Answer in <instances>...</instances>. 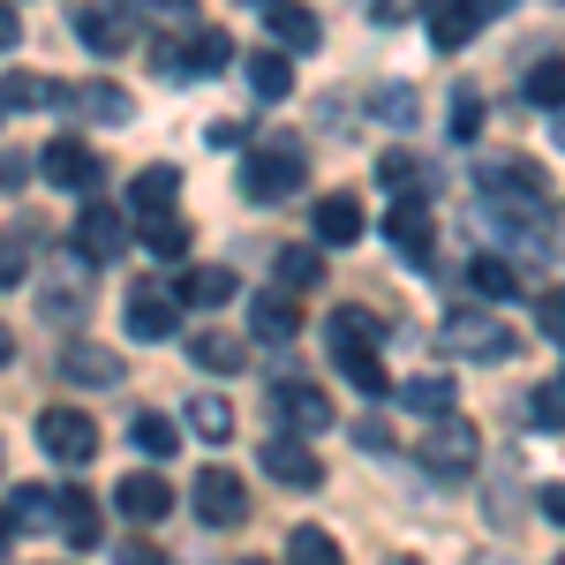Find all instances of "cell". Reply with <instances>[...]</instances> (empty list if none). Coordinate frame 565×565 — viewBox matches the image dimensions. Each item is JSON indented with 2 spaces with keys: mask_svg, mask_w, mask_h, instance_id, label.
Masks as SVG:
<instances>
[{
  "mask_svg": "<svg viewBox=\"0 0 565 565\" xmlns=\"http://www.w3.org/2000/svg\"><path fill=\"white\" fill-rule=\"evenodd\" d=\"M302 181H309V151L295 143V136L249 143V159H242V196H249V204H287Z\"/></svg>",
  "mask_w": 565,
  "mask_h": 565,
  "instance_id": "cell-1",
  "label": "cell"
},
{
  "mask_svg": "<svg viewBox=\"0 0 565 565\" xmlns=\"http://www.w3.org/2000/svg\"><path fill=\"white\" fill-rule=\"evenodd\" d=\"M445 348L452 354H468V362H513V332H505V317L498 309H452L445 317Z\"/></svg>",
  "mask_w": 565,
  "mask_h": 565,
  "instance_id": "cell-2",
  "label": "cell"
},
{
  "mask_svg": "<svg viewBox=\"0 0 565 565\" xmlns=\"http://www.w3.org/2000/svg\"><path fill=\"white\" fill-rule=\"evenodd\" d=\"M476 460H482V430H476V423L445 415V423L423 430V468H430V476L460 482V476H476Z\"/></svg>",
  "mask_w": 565,
  "mask_h": 565,
  "instance_id": "cell-3",
  "label": "cell"
},
{
  "mask_svg": "<svg viewBox=\"0 0 565 565\" xmlns=\"http://www.w3.org/2000/svg\"><path fill=\"white\" fill-rule=\"evenodd\" d=\"M39 452L61 460V468H84L90 452H98V423L76 415V407H45L39 415Z\"/></svg>",
  "mask_w": 565,
  "mask_h": 565,
  "instance_id": "cell-4",
  "label": "cell"
},
{
  "mask_svg": "<svg viewBox=\"0 0 565 565\" xmlns=\"http://www.w3.org/2000/svg\"><path fill=\"white\" fill-rule=\"evenodd\" d=\"M271 407H279L287 430H302V437H317V430L340 423V415H332V392L309 385V377H279V385H271Z\"/></svg>",
  "mask_w": 565,
  "mask_h": 565,
  "instance_id": "cell-5",
  "label": "cell"
},
{
  "mask_svg": "<svg viewBox=\"0 0 565 565\" xmlns=\"http://www.w3.org/2000/svg\"><path fill=\"white\" fill-rule=\"evenodd\" d=\"M264 476L271 482H295V490H317L324 482V460H317V445L309 437H264Z\"/></svg>",
  "mask_w": 565,
  "mask_h": 565,
  "instance_id": "cell-6",
  "label": "cell"
},
{
  "mask_svg": "<svg viewBox=\"0 0 565 565\" xmlns=\"http://www.w3.org/2000/svg\"><path fill=\"white\" fill-rule=\"evenodd\" d=\"M39 174L53 181V189H98L106 181V167H98V151L90 143H76V136H53L39 159Z\"/></svg>",
  "mask_w": 565,
  "mask_h": 565,
  "instance_id": "cell-7",
  "label": "cell"
},
{
  "mask_svg": "<svg viewBox=\"0 0 565 565\" xmlns=\"http://www.w3.org/2000/svg\"><path fill=\"white\" fill-rule=\"evenodd\" d=\"M189 498H196V513H204L212 527H234L242 513H249V490H242L234 468H204V476L189 482Z\"/></svg>",
  "mask_w": 565,
  "mask_h": 565,
  "instance_id": "cell-8",
  "label": "cell"
},
{
  "mask_svg": "<svg viewBox=\"0 0 565 565\" xmlns=\"http://www.w3.org/2000/svg\"><path fill=\"white\" fill-rule=\"evenodd\" d=\"M136 31H143V23H136L129 8H76V39H84L90 53H98V61L129 53V45H136Z\"/></svg>",
  "mask_w": 565,
  "mask_h": 565,
  "instance_id": "cell-9",
  "label": "cell"
},
{
  "mask_svg": "<svg viewBox=\"0 0 565 565\" xmlns=\"http://www.w3.org/2000/svg\"><path fill=\"white\" fill-rule=\"evenodd\" d=\"M385 242L415 264V271H430V264H437V249H430V204H392V212H385Z\"/></svg>",
  "mask_w": 565,
  "mask_h": 565,
  "instance_id": "cell-10",
  "label": "cell"
},
{
  "mask_svg": "<svg viewBox=\"0 0 565 565\" xmlns=\"http://www.w3.org/2000/svg\"><path fill=\"white\" fill-rule=\"evenodd\" d=\"M76 249H84L90 264L121 257V249H129V218L114 212V204H84V218H76Z\"/></svg>",
  "mask_w": 565,
  "mask_h": 565,
  "instance_id": "cell-11",
  "label": "cell"
},
{
  "mask_svg": "<svg viewBox=\"0 0 565 565\" xmlns=\"http://www.w3.org/2000/svg\"><path fill=\"white\" fill-rule=\"evenodd\" d=\"M174 302H181V295L151 287V279L129 287V309H121V317H129V340H174Z\"/></svg>",
  "mask_w": 565,
  "mask_h": 565,
  "instance_id": "cell-12",
  "label": "cell"
},
{
  "mask_svg": "<svg viewBox=\"0 0 565 565\" xmlns=\"http://www.w3.org/2000/svg\"><path fill=\"white\" fill-rule=\"evenodd\" d=\"M114 505H121V521H167L174 513V482L167 476H121L114 482Z\"/></svg>",
  "mask_w": 565,
  "mask_h": 565,
  "instance_id": "cell-13",
  "label": "cell"
},
{
  "mask_svg": "<svg viewBox=\"0 0 565 565\" xmlns=\"http://www.w3.org/2000/svg\"><path fill=\"white\" fill-rule=\"evenodd\" d=\"M490 15H498V8H482V0H452V8H430V45L460 53V45L476 39V31H490Z\"/></svg>",
  "mask_w": 565,
  "mask_h": 565,
  "instance_id": "cell-14",
  "label": "cell"
},
{
  "mask_svg": "<svg viewBox=\"0 0 565 565\" xmlns=\"http://www.w3.org/2000/svg\"><path fill=\"white\" fill-rule=\"evenodd\" d=\"M174 189H181V174L174 167H143V174L129 181V218H174Z\"/></svg>",
  "mask_w": 565,
  "mask_h": 565,
  "instance_id": "cell-15",
  "label": "cell"
},
{
  "mask_svg": "<svg viewBox=\"0 0 565 565\" xmlns=\"http://www.w3.org/2000/svg\"><path fill=\"white\" fill-rule=\"evenodd\" d=\"M377 340H385V324L370 309H332V362H362V354H377Z\"/></svg>",
  "mask_w": 565,
  "mask_h": 565,
  "instance_id": "cell-16",
  "label": "cell"
},
{
  "mask_svg": "<svg viewBox=\"0 0 565 565\" xmlns=\"http://www.w3.org/2000/svg\"><path fill=\"white\" fill-rule=\"evenodd\" d=\"M61 377H68V385H114V377H121V354L98 348V340H68V348H61Z\"/></svg>",
  "mask_w": 565,
  "mask_h": 565,
  "instance_id": "cell-17",
  "label": "cell"
},
{
  "mask_svg": "<svg viewBox=\"0 0 565 565\" xmlns=\"http://www.w3.org/2000/svg\"><path fill=\"white\" fill-rule=\"evenodd\" d=\"M264 23H271V39L287 53H317V39H324V23L309 8H295V0H264Z\"/></svg>",
  "mask_w": 565,
  "mask_h": 565,
  "instance_id": "cell-18",
  "label": "cell"
},
{
  "mask_svg": "<svg viewBox=\"0 0 565 565\" xmlns=\"http://www.w3.org/2000/svg\"><path fill=\"white\" fill-rule=\"evenodd\" d=\"M377 181L392 189V204H423V196H430V167H423L415 151H385V159H377Z\"/></svg>",
  "mask_w": 565,
  "mask_h": 565,
  "instance_id": "cell-19",
  "label": "cell"
},
{
  "mask_svg": "<svg viewBox=\"0 0 565 565\" xmlns=\"http://www.w3.org/2000/svg\"><path fill=\"white\" fill-rule=\"evenodd\" d=\"M174 295H181V302H196V309H218V302H234V271H226V264H189Z\"/></svg>",
  "mask_w": 565,
  "mask_h": 565,
  "instance_id": "cell-20",
  "label": "cell"
},
{
  "mask_svg": "<svg viewBox=\"0 0 565 565\" xmlns=\"http://www.w3.org/2000/svg\"><path fill=\"white\" fill-rule=\"evenodd\" d=\"M249 332H257V340H295V332H302V309L287 302V295H257V302H249Z\"/></svg>",
  "mask_w": 565,
  "mask_h": 565,
  "instance_id": "cell-21",
  "label": "cell"
},
{
  "mask_svg": "<svg viewBox=\"0 0 565 565\" xmlns=\"http://www.w3.org/2000/svg\"><path fill=\"white\" fill-rule=\"evenodd\" d=\"M68 106H76L84 121H106V129H121V121H129V90H114V84H84V90H68Z\"/></svg>",
  "mask_w": 565,
  "mask_h": 565,
  "instance_id": "cell-22",
  "label": "cell"
},
{
  "mask_svg": "<svg viewBox=\"0 0 565 565\" xmlns=\"http://www.w3.org/2000/svg\"><path fill=\"white\" fill-rule=\"evenodd\" d=\"M354 234H362V204H354V196H324V204H317V242L348 249Z\"/></svg>",
  "mask_w": 565,
  "mask_h": 565,
  "instance_id": "cell-23",
  "label": "cell"
},
{
  "mask_svg": "<svg viewBox=\"0 0 565 565\" xmlns=\"http://www.w3.org/2000/svg\"><path fill=\"white\" fill-rule=\"evenodd\" d=\"M189 437H204V445H226V437H234V407H226L218 392H196V399H189Z\"/></svg>",
  "mask_w": 565,
  "mask_h": 565,
  "instance_id": "cell-24",
  "label": "cell"
},
{
  "mask_svg": "<svg viewBox=\"0 0 565 565\" xmlns=\"http://www.w3.org/2000/svg\"><path fill=\"white\" fill-rule=\"evenodd\" d=\"M8 513H15V527H61V490H39V482H23V490L8 498Z\"/></svg>",
  "mask_w": 565,
  "mask_h": 565,
  "instance_id": "cell-25",
  "label": "cell"
},
{
  "mask_svg": "<svg viewBox=\"0 0 565 565\" xmlns=\"http://www.w3.org/2000/svg\"><path fill=\"white\" fill-rule=\"evenodd\" d=\"M8 106H15V114H31V106H68V90L45 84V76H8V84H0V114H8Z\"/></svg>",
  "mask_w": 565,
  "mask_h": 565,
  "instance_id": "cell-26",
  "label": "cell"
},
{
  "mask_svg": "<svg viewBox=\"0 0 565 565\" xmlns=\"http://www.w3.org/2000/svg\"><path fill=\"white\" fill-rule=\"evenodd\" d=\"M468 287H476L482 302H505V295L521 287V271H513V264H505V257H490V249H482V257L468 264Z\"/></svg>",
  "mask_w": 565,
  "mask_h": 565,
  "instance_id": "cell-27",
  "label": "cell"
},
{
  "mask_svg": "<svg viewBox=\"0 0 565 565\" xmlns=\"http://www.w3.org/2000/svg\"><path fill=\"white\" fill-rule=\"evenodd\" d=\"M61 535H68L76 551H90V543H98V505H90L84 490H61Z\"/></svg>",
  "mask_w": 565,
  "mask_h": 565,
  "instance_id": "cell-28",
  "label": "cell"
},
{
  "mask_svg": "<svg viewBox=\"0 0 565 565\" xmlns=\"http://www.w3.org/2000/svg\"><path fill=\"white\" fill-rule=\"evenodd\" d=\"M189 362H204V370H242L249 348H242L234 332H196V340H189Z\"/></svg>",
  "mask_w": 565,
  "mask_h": 565,
  "instance_id": "cell-29",
  "label": "cell"
},
{
  "mask_svg": "<svg viewBox=\"0 0 565 565\" xmlns=\"http://www.w3.org/2000/svg\"><path fill=\"white\" fill-rule=\"evenodd\" d=\"M399 399H407L415 415L445 423V415H452V377H407V385H399Z\"/></svg>",
  "mask_w": 565,
  "mask_h": 565,
  "instance_id": "cell-30",
  "label": "cell"
},
{
  "mask_svg": "<svg viewBox=\"0 0 565 565\" xmlns=\"http://www.w3.org/2000/svg\"><path fill=\"white\" fill-rule=\"evenodd\" d=\"M129 437H136V445H143V452H151V460H167V452H174V445H181L174 415H159V407H143V415H136V423H129Z\"/></svg>",
  "mask_w": 565,
  "mask_h": 565,
  "instance_id": "cell-31",
  "label": "cell"
},
{
  "mask_svg": "<svg viewBox=\"0 0 565 565\" xmlns=\"http://www.w3.org/2000/svg\"><path fill=\"white\" fill-rule=\"evenodd\" d=\"M226 61H234V39H226V31H212V23H204V31H196V39H189V76H218V68H226Z\"/></svg>",
  "mask_w": 565,
  "mask_h": 565,
  "instance_id": "cell-32",
  "label": "cell"
},
{
  "mask_svg": "<svg viewBox=\"0 0 565 565\" xmlns=\"http://www.w3.org/2000/svg\"><path fill=\"white\" fill-rule=\"evenodd\" d=\"M249 90H257V98H287V90H295L287 53H249Z\"/></svg>",
  "mask_w": 565,
  "mask_h": 565,
  "instance_id": "cell-33",
  "label": "cell"
},
{
  "mask_svg": "<svg viewBox=\"0 0 565 565\" xmlns=\"http://www.w3.org/2000/svg\"><path fill=\"white\" fill-rule=\"evenodd\" d=\"M287 558L295 565H348V551H340L324 527H295V535H287Z\"/></svg>",
  "mask_w": 565,
  "mask_h": 565,
  "instance_id": "cell-34",
  "label": "cell"
},
{
  "mask_svg": "<svg viewBox=\"0 0 565 565\" xmlns=\"http://www.w3.org/2000/svg\"><path fill=\"white\" fill-rule=\"evenodd\" d=\"M279 287H287V295H309V287H317V279H324V257H317V249H279Z\"/></svg>",
  "mask_w": 565,
  "mask_h": 565,
  "instance_id": "cell-35",
  "label": "cell"
},
{
  "mask_svg": "<svg viewBox=\"0 0 565 565\" xmlns=\"http://www.w3.org/2000/svg\"><path fill=\"white\" fill-rule=\"evenodd\" d=\"M527 106H543V114L565 106V61H535L527 68Z\"/></svg>",
  "mask_w": 565,
  "mask_h": 565,
  "instance_id": "cell-36",
  "label": "cell"
},
{
  "mask_svg": "<svg viewBox=\"0 0 565 565\" xmlns=\"http://www.w3.org/2000/svg\"><path fill=\"white\" fill-rule=\"evenodd\" d=\"M143 249H151V257H189V226H181V218H151V226H143Z\"/></svg>",
  "mask_w": 565,
  "mask_h": 565,
  "instance_id": "cell-37",
  "label": "cell"
},
{
  "mask_svg": "<svg viewBox=\"0 0 565 565\" xmlns=\"http://www.w3.org/2000/svg\"><path fill=\"white\" fill-rule=\"evenodd\" d=\"M370 114H385L392 129H415V90H399V84L370 90Z\"/></svg>",
  "mask_w": 565,
  "mask_h": 565,
  "instance_id": "cell-38",
  "label": "cell"
},
{
  "mask_svg": "<svg viewBox=\"0 0 565 565\" xmlns=\"http://www.w3.org/2000/svg\"><path fill=\"white\" fill-rule=\"evenodd\" d=\"M527 415H535L543 430H565V385H543L535 399H527Z\"/></svg>",
  "mask_w": 565,
  "mask_h": 565,
  "instance_id": "cell-39",
  "label": "cell"
},
{
  "mask_svg": "<svg viewBox=\"0 0 565 565\" xmlns=\"http://www.w3.org/2000/svg\"><path fill=\"white\" fill-rule=\"evenodd\" d=\"M151 68L159 76H189V39H151Z\"/></svg>",
  "mask_w": 565,
  "mask_h": 565,
  "instance_id": "cell-40",
  "label": "cell"
},
{
  "mask_svg": "<svg viewBox=\"0 0 565 565\" xmlns=\"http://www.w3.org/2000/svg\"><path fill=\"white\" fill-rule=\"evenodd\" d=\"M535 324H543V340H565V287H543V302H535Z\"/></svg>",
  "mask_w": 565,
  "mask_h": 565,
  "instance_id": "cell-41",
  "label": "cell"
},
{
  "mask_svg": "<svg viewBox=\"0 0 565 565\" xmlns=\"http://www.w3.org/2000/svg\"><path fill=\"white\" fill-rule=\"evenodd\" d=\"M452 136H482V90H460L452 98Z\"/></svg>",
  "mask_w": 565,
  "mask_h": 565,
  "instance_id": "cell-42",
  "label": "cell"
},
{
  "mask_svg": "<svg viewBox=\"0 0 565 565\" xmlns=\"http://www.w3.org/2000/svg\"><path fill=\"white\" fill-rule=\"evenodd\" d=\"M114 565H174V558H167L159 543H143V535H129V543L114 551Z\"/></svg>",
  "mask_w": 565,
  "mask_h": 565,
  "instance_id": "cell-43",
  "label": "cell"
},
{
  "mask_svg": "<svg viewBox=\"0 0 565 565\" xmlns=\"http://www.w3.org/2000/svg\"><path fill=\"white\" fill-rule=\"evenodd\" d=\"M45 317H53V324H76V317H84V295L53 287V295H45Z\"/></svg>",
  "mask_w": 565,
  "mask_h": 565,
  "instance_id": "cell-44",
  "label": "cell"
},
{
  "mask_svg": "<svg viewBox=\"0 0 565 565\" xmlns=\"http://www.w3.org/2000/svg\"><path fill=\"white\" fill-rule=\"evenodd\" d=\"M31 181V159L23 151H0V189H23Z\"/></svg>",
  "mask_w": 565,
  "mask_h": 565,
  "instance_id": "cell-45",
  "label": "cell"
},
{
  "mask_svg": "<svg viewBox=\"0 0 565 565\" xmlns=\"http://www.w3.org/2000/svg\"><path fill=\"white\" fill-rule=\"evenodd\" d=\"M15 279H23V249L0 234V287H15Z\"/></svg>",
  "mask_w": 565,
  "mask_h": 565,
  "instance_id": "cell-46",
  "label": "cell"
},
{
  "mask_svg": "<svg viewBox=\"0 0 565 565\" xmlns=\"http://www.w3.org/2000/svg\"><path fill=\"white\" fill-rule=\"evenodd\" d=\"M354 445H362V452H377V445H385V423H370V415H362V423H354Z\"/></svg>",
  "mask_w": 565,
  "mask_h": 565,
  "instance_id": "cell-47",
  "label": "cell"
},
{
  "mask_svg": "<svg viewBox=\"0 0 565 565\" xmlns=\"http://www.w3.org/2000/svg\"><path fill=\"white\" fill-rule=\"evenodd\" d=\"M242 136H249V129H242V121H212V143H218V151H234Z\"/></svg>",
  "mask_w": 565,
  "mask_h": 565,
  "instance_id": "cell-48",
  "label": "cell"
},
{
  "mask_svg": "<svg viewBox=\"0 0 565 565\" xmlns=\"http://www.w3.org/2000/svg\"><path fill=\"white\" fill-rule=\"evenodd\" d=\"M543 513H551V521L565 527V482H551V490H543Z\"/></svg>",
  "mask_w": 565,
  "mask_h": 565,
  "instance_id": "cell-49",
  "label": "cell"
},
{
  "mask_svg": "<svg viewBox=\"0 0 565 565\" xmlns=\"http://www.w3.org/2000/svg\"><path fill=\"white\" fill-rule=\"evenodd\" d=\"M15 39H23V23H15V8H0V53H8Z\"/></svg>",
  "mask_w": 565,
  "mask_h": 565,
  "instance_id": "cell-50",
  "label": "cell"
},
{
  "mask_svg": "<svg viewBox=\"0 0 565 565\" xmlns=\"http://www.w3.org/2000/svg\"><path fill=\"white\" fill-rule=\"evenodd\" d=\"M8 362H15V332L0 324V370H8Z\"/></svg>",
  "mask_w": 565,
  "mask_h": 565,
  "instance_id": "cell-51",
  "label": "cell"
},
{
  "mask_svg": "<svg viewBox=\"0 0 565 565\" xmlns=\"http://www.w3.org/2000/svg\"><path fill=\"white\" fill-rule=\"evenodd\" d=\"M551 143H558V151H565V106H558V114H551Z\"/></svg>",
  "mask_w": 565,
  "mask_h": 565,
  "instance_id": "cell-52",
  "label": "cell"
},
{
  "mask_svg": "<svg viewBox=\"0 0 565 565\" xmlns=\"http://www.w3.org/2000/svg\"><path fill=\"white\" fill-rule=\"evenodd\" d=\"M8 535H15V513H8V505H0V551H8Z\"/></svg>",
  "mask_w": 565,
  "mask_h": 565,
  "instance_id": "cell-53",
  "label": "cell"
},
{
  "mask_svg": "<svg viewBox=\"0 0 565 565\" xmlns=\"http://www.w3.org/2000/svg\"><path fill=\"white\" fill-rule=\"evenodd\" d=\"M385 565H423V558H407V551H392V558Z\"/></svg>",
  "mask_w": 565,
  "mask_h": 565,
  "instance_id": "cell-54",
  "label": "cell"
},
{
  "mask_svg": "<svg viewBox=\"0 0 565 565\" xmlns=\"http://www.w3.org/2000/svg\"><path fill=\"white\" fill-rule=\"evenodd\" d=\"M249 565H257V558H249Z\"/></svg>",
  "mask_w": 565,
  "mask_h": 565,
  "instance_id": "cell-55",
  "label": "cell"
},
{
  "mask_svg": "<svg viewBox=\"0 0 565 565\" xmlns=\"http://www.w3.org/2000/svg\"><path fill=\"white\" fill-rule=\"evenodd\" d=\"M558 565H565V558H558Z\"/></svg>",
  "mask_w": 565,
  "mask_h": 565,
  "instance_id": "cell-56",
  "label": "cell"
}]
</instances>
